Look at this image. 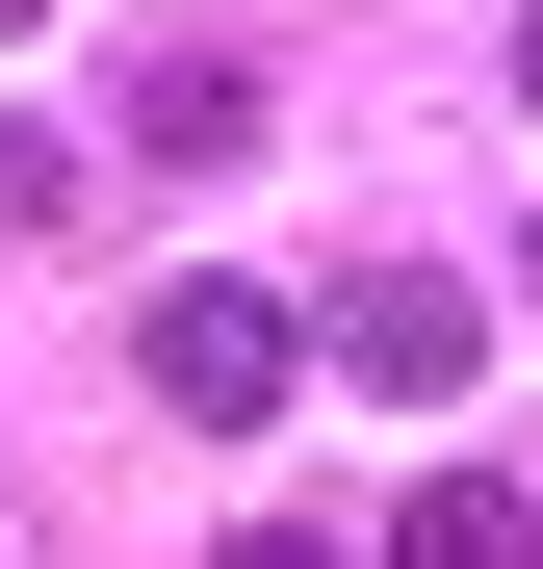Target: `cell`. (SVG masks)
Listing matches in <instances>:
<instances>
[{
    "mask_svg": "<svg viewBox=\"0 0 543 569\" xmlns=\"http://www.w3.org/2000/svg\"><path fill=\"white\" fill-rule=\"evenodd\" d=\"M130 156H155V181L259 156V78H233V52H130Z\"/></svg>",
    "mask_w": 543,
    "mask_h": 569,
    "instance_id": "3957f363",
    "label": "cell"
},
{
    "mask_svg": "<svg viewBox=\"0 0 543 569\" xmlns=\"http://www.w3.org/2000/svg\"><path fill=\"white\" fill-rule=\"evenodd\" d=\"M130 362H155V415H208V440H259V415L311 389L285 284H155V311H130Z\"/></svg>",
    "mask_w": 543,
    "mask_h": 569,
    "instance_id": "6da1fadb",
    "label": "cell"
},
{
    "mask_svg": "<svg viewBox=\"0 0 543 569\" xmlns=\"http://www.w3.org/2000/svg\"><path fill=\"white\" fill-rule=\"evenodd\" d=\"M517 311H543V233H517Z\"/></svg>",
    "mask_w": 543,
    "mask_h": 569,
    "instance_id": "52a82bcc",
    "label": "cell"
},
{
    "mask_svg": "<svg viewBox=\"0 0 543 569\" xmlns=\"http://www.w3.org/2000/svg\"><path fill=\"white\" fill-rule=\"evenodd\" d=\"M517 104H543V0H517Z\"/></svg>",
    "mask_w": 543,
    "mask_h": 569,
    "instance_id": "8992f818",
    "label": "cell"
},
{
    "mask_svg": "<svg viewBox=\"0 0 543 569\" xmlns=\"http://www.w3.org/2000/svg\"><path fill=\"white\" fill-rule=\"evenodd\" d=\"M389 543H414V569H517V492H492V466H440V492H414Z\"/></svg>",
    "mask_w": 543,
    "mask_h": 569,
    "instance_id": "277c9868",
    "label": "cell"
},
{
    "mask_svg": "<svg viewBox=\"0 0 543 569\" xmlns=\"http://www.w3.org/2000/svg\"><path fill=\"white\" fill-rule=\"evenodd\" d=\"M0 233H78V130H27V104H0Z\"/></svg>",
    "mask_w": 543,
    "mask_h": 569,
    "instance_id": "5b68a950",
    "label": "cell"
},
{
    "mask_svg": "<svg viewBox=\"0 0 543 569\" xmlns=\"http://www.w3.org/2000/svg\"><path fill=\"white\" fill-rule=\"evenodd\" d=\"M0 27H52V0H0Z\"/></svg>",
    "mask_w": 543,
    "mask_h": 569,
    "instance_id": "ba28073f",
    "label": "cell"
},
{
    "mask_svg": "<svg viewBox=\"0 0 543 569\" xmlns=\"http://www.w3.org/2000/svg\"><path fill=\"white\" fill-rule=\"evenodd\" d=\"M336 362H362V389H389V415H440V389H466V362H492V311H466V284H440V259H362V284H336Z\"/></svg>",
    "mask_w": 543,
    "mask_h": 569,
    "instance_id": "7a4b0ae2",
    "label": "cell"
}]
</instances>
